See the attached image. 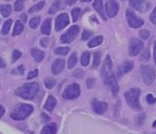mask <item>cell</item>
<instances>
[{
	"mask_svg": "<svg viewBox=\"0 0 156 134\" xmlns=\"http://www.w3.org/2000/svg\"><path fill=\"white\" fill-rule=\"evenodd\" d=\"M39 86L36 82H30L23 85L15 91L16 96L25 100H32L38 95Z\"/></svg>",
	"mask_w": 156,
	"mask_h": 134,
	"instance_id": "cell-1",
	"label": "cell"
},
{
	"mask_svg": "<svg viewBox=\"0 0 156 134\" xmlns=\"http://www.w3.org/2000/svg\"><path fill=\"white\" fill-rule=\"evenodd\" d=\"M34 111V106L27 103H20L11 112L10 117L15 121H21L28 117Z\"/></svg>",
	"mask_w": 156,
	"mask_h": 134,
	"instance_id": "cell-2",
	"label": "cell"
},
{
	"mask_svg": "<svg viewBox=\"0 0 156 134\" xmlns=\"http://www.w3.org/2000/svg\"><path fill=\"white\" fill-rule=\"evenodd\" d=\"M140 90L139 88H131L128 91L124 93V97L127 102V104L129 106L131 109H133L134 111L140 112L142 110V106H140L139 98L140 96Z\"/></svg>",
	"mask_w": 156,
	"mask_h": 134,
	"instance_id": "cell-3",
	"label": "cell"
},
{
	"mask_svg": "<svg viewBox=\"0 0 156 134\" xmlns=\"http://www.w3.org/2000/svg\"><path fill=\"white\" fill-rule=\"evenodd\" d=\"M140 75L143 79L144 83L148 86L153 83L155 79V70L150 65H144L140 67Z\"/></svg>",
	"mask_w": 156,
	"mask_h": 134,
	"instance_id": "cell-4",
	"label": "cell"
},
{
	"mask_svg": "<svg viewBox=\"0 0 156 134\" xmlns=\"http://www.w3.org/2000/svg\"><path fill=\"white\" fill-rule=\"evenodd\" d=\"M80 95V86L79 84L73 83L68 86L63 92V98L65 100H74Z\"/></svg>",
	"mask_w": 156,
	"mask_h": 134,
	"instance_id": "cell-5",
	"label": "cell"
},
{
	"mask_svg": "<svg viewBox=\"0 0 156 134\" xmlns=\"http://www.w3.org/2000/svg\"><path fill=\"white\" fill-rule=\"evenodd\" d=\"M79 32H80V27L79 26H71L67 30V32L60 37V43L61 44H69L76 39Z\"/></svg>",
	"mask_w": 156,
	"mask_h": 134,
	"instance_id": "cell-6",
	"label": "cell"
},
{
	"mask_svg": "<svg viewBox=\"0 0 156 134\" xmlns=\"http://www.w3.org/2000/svg\"><path fill=\"white\" fill-rule=\"evenodd\" d=\"M144 49V43L137 38H132L129 46V54L130 56H136Z\"/></svg>",
	"mask_w": 156,
	"mask_h": 134,
	"instance_id": "cell-7",
	"label": "cell"
},
{
	"mask_svg": "<svg viewBox=\"0 0 156 134\" xmlns=\"http://www.w3.org/2000/svg\"><path fill=\"white\" fill-rule=\"evenodd\" d=\"M126 18H127L129 25L133 29H138V28H140L141 26L144 25V22L143 19L138 18L132 10L128 9L126 11Z\"/></svg>",
	"mask_w": 156,
	"mask_h": 134,
	"instance_id": "cell-8",
	"label": "cell"
},
{
	"mask_svg": "<svg viewBox=\"0 0 156 134\" xmlns=\"http://www.w3.org/2000/svg\"><path fill=\"white\" fill-rule=\"evenodd\" d=\"M104 83H105V85L109 86L111 88V91L113 96H116L118 95L119 88V84L117 82V79H116L115 75L109 74L107 76H105Z\"/></svg>",
	"mask_w": 156,
	"mask_h": 134,
	"instance_id": "cell-9",
	"label": "cell"
},
{
	"mask_svg": "<svg viewBox=\"0 0 156 134\" xmlns=\"http://www.w3.org/2000/svg\"><path fill=\"white\" fill-rule=\"evenodd\" d=\"M69 18L67 13H60L55 20V30L60 31L69 24Z\"/></svg>",
	"mask_w": 156,
	"mask_h": 134,
	"instance_id": "cell-10",
	"label": "cell"
},
{
	"mask_svg": "<svg viewBox=\"0 0 156 134\" xmlns=\"http://www.w3.org/2000/svg\"><path fill=\"white\" fill-rule=\"evenodd\" d=\"M105 11L108 18H115L119 12V4L115 0H109L105 4Z\"/></svg>",
	"mask_w": 156,
	"mask_h": 134,
	"instance_id": "cell-11",
	"label": "cell"
},
{
	"mask_svg": "<svg viewBox=\"0 0 156 134\" xmlns=\"http://www.w3.org/2000/svg\"><path fill=\"white\" fill-rule=\"evenodd\" d=\"M91 106L94 112L99 115L105 114L108 108V106L106 102H103V101H98V100H93Z\"/></svg>",
	"mask_w": 156,
	"mask_h": 134,
	"instance_id": "cell-12",
	"label": "cell"
},
{
	"mask_svg": "<svg viewBox=\"0 0 156 134\" xmlns=\"http://www.w3.org/2000/svg\"><path fill=\"white\" fill-rule=\"evenodd\" d=\"M130 5L139 12H145L149 9V6L145 0H130Z\"/></svg>",
	"mask_w": 156,
	"mask_h": 134,
	"instance_id": "cell-13",
	"label": "cell"
},
{
	"mask_svg": "<svg viewBox=\"0 0 156 134\" xmlns=\"http://www.w3.org/2000/svg\"><path fill=\"white\" fill-rule=\"evenodd\" d=\"M64 65H65V61L63 59H57L53 62L51 67V70L53 75L57 76L58 74L62 72V70H64Z\"/></svg>",
	"mask_w": 156,
	"mask_h": 134,
	"instance_id": "cell-14",
	"label": "cell"
},
{
	"mask_svg": "<svg viewBox=\"0 0 156 134\" xmlns=\"http://www.w3.org/2000/svg\"><path fill=\"white\" fill-rule=\"evenodd\" d=\"M112 66H113V65H112V60L110 56L108 54L106 56V58H105V63L103 65L102 69H101V75H102V76L105 77L110 74L112 70Z\"/></svg>",
	"mask_w": 156,
	"mask_h": 134,
	"instance_id": "cell-15",
	"label": "cell"
},
{
	"mask_svg": "<svg viewBox=\"0 0 156 134\" xmlns=\"http://www.w3.org/2000/svg\"><path fill=\"white\" fill-rule=\"evenodd\" d=\"M134 68V62L130 61H125L124 63H123L121 66L119 68L118 70V74L119 76H124L125 74L129 73V71L133 70Z\"/></svg>",
	"mask_w": 156,
	"mask_h": 134,
	"instance_id": "cell-16",
	"label": "cell"
},
{
	"mask_svg": "<svg viewBox=\"0 0 156 134\" xmlns=\"http://www.w3.org/2000/svg\"><path fill=\"white\" fill-rule=\"evenodd\" d=\"M93 7H94V9L96 10V12L99 13L100 17L104 20L107 19L105 14V11H104V5H103L102 0H95L94 2V3H93Z\"/></svg>",
	"mask_w": 156,
	"mask_h": 134,
	"instance_id": "cell-17",
	"label": "cell"
},
{
	"mask_svg": "<svg viewBox=\"0 0 156 134\" xmlns=\"http://www.w3.org/2000/svg\"><path fill=\"white\" fill-rule=\"evenodd\" d=\"M52 28V19L50 18H48L44 20L41 26V33L43 35H49L51 33Z\"/></svg>",
	"mask_w": 156,
	"mask_h": 134,
	"instance_id": "cell-18",
	"label": "cell"
},
{
	"mask_svg": "<svg viewBox=\"0 0 156 134\" xmlns=\"http://www.w3.org/2000/svg\"><path fill=\"white\" fill-rule=\"evenodd\" d=\"M57 105V101L54 98L53 96H48L47 100H46V103L44 105V109L47 110L48 112H52L54 111V107Z\"/></svg>",
	"mask_w": 156,
	"mask_h": 134,
	"instance_id": "cell-19",
	"label": "cell"
},
{
	"mask_svg": "<svg viewBox=\"0 0 156 134\" xmlns=\"http://www.w3.org/2000/svg\"><path fill=\"white\" fill-rule=\"evenodd\" d=\"M31 54L36 62H41L44 59V52L37 48H33L31 50Z\"/></svg>",
	"mask_w": 156,
	"mask_h": 134,
	"instance_id": "cell-20",
	"label": "cell"
},
{
	"mask_svg": "<svg viewBox=\"0 0 156 134\" xmlns=\"http://www.w3.org/2000/svg\"><path fill=\"white\" fill-rule=\"evenodd\" d=\"M58 128L57 124L54 123V122H52V123H49V124L46 125L44 128L42 129L41 133L42 134H54L57 132Z\"/></svg>",
	"mask_w": 156,
	"mask_h": 134,
	"instance_id": "cell-21",
	"label": "cell"
},
{
	"mask_svg": "<svg viewBox=\"0 0 156 134\" xmlns=\"http://www.w3.org/2000/svg\"><path fill=\"white\" fill-rule=\"evenodd\" d=\"M103 41H104V37H103L102 35H98V36H96L94 39H92L88 43V46H89V48H94L96 46H99V45H101Z\"/></svg>",
	"mask_w": 156,
	"mask_h": 134,
	"instance_id": "cell-22",
	"label": "cell"
},
{
	"mask_svg": "<svg viewBox=\"0 0 156 134\" xmlns=\"http://www.w3.org/2000/svg\"><path fill=\"white\" fill-rule=\"evenodd\" d=\"M12 12V7L10 4H0V13L4 18H8Z\"/></svg>",
	"mask_w": 156,
	"mask_h": 134,
	"instance_id": "cell-23",
	"label": "cell"
},
{
	"mask_svg": "<svg viewBox=\"0 0 156 134\" xmlns=\"http://www.w3.org/2000/svg\"><path fill=\"white\" fill-rule=\"evenodd\" d=\"M101 52L100 51H96L94 53V58H93V68L95 69L99 66L101 61Z\"/></svg>",
	"mask_w": 156,
	"mask_h": 134,
	"instance_id": "cell-24",
	"label": "cell"
},
{
	"mask_svg": "<svg viewBox=\"0 0 156 134\" xmlns=\"http://www.w3.org/2000/svg\"><path fill=\"white\" fill-rule=\"evenodd\" d=\"M12 24H13V20L12 19H8L6 20L4 24H3V28H2V34L3 35H8L10 31V28H11V26H12Z\"/></svg>",
	"mask_w": 156,
	"mask_h": 134,
	"instance_id": "cell-25",
	"label": "cell"
},
{
	"mask_svg": "<svg viewBox=\"0 0 156 134\" xmlns=\"http://www.w3.org/2000/svg\"><path fill=\"white\" fill-rule=\"evenodd\" d=\"M60 8L61 0H57V1H55V2L52 4L51 8L48 10V13H49V14H54V13H56L58 10L60 9Z\"/></svg>",
	"mask_w": 156,
	"mask_h": 134,
	"instance_id": "cell-26",
	"label": "cell"
},
{
	"mask_svg": "<svg viewBox=\"0 0 156 134\" xmlns=\"http://www.w3.org/2000/svg\"><path fill=\"white\" fill-rule=\"evenodd\" d=\"M23 24L21 23V21L18 20L15 23V25H14V28H13V35L15 36V35H20L23 32Z\"/></svg>",
	"mask_w": 156,
	"mask_h": 134,
	"instance_id": "cell-27",
	"label": "cell"
},
{
	"mask_svg": "<svg viewBox=\"0 0 156 134\" xmlns=\"http://www.w3.org/2000/svg\"><path fill=\"white\" fill-rule=\"evenodd\" d=\"M90 61V53L89 51L83 52L82 56H81V65L83 66H88Z\"/></svg>",
	"mask_w": 156,
	"mask_h": 134,
	"instance_id": "cell-28",
	"label": "cell"
},
{
	"mask_svg": "<svg viewBox=\"0 0 156 134\" xmlns=\"http://www.w3.org/2000/svg\"><path fill=\"white\" fill-rule=\"evenodd\" d=\"M77 62H78L77 54L75 53H73V54L70 55L69 59V62H68L69 69H73V68H74V66L77 65Z\"/></svg>",
	"mask_w": 156,
	"mask_h": 134,
	"instance_id": "cell-29",
	"label": "cell"
},
{
	"mask_svg": "<svg viewBox=\"0 0 156 134\" xmlns=\"http://www.w3.org/2000/svg\"><path fill=\"white\" fill-rule=\"evenodd\" d=\"M45 5V2L44 1H41V2H39L37 4H35L33 7H31L30 9H29V13H35V12H38V11H40L41 9H43V8L44 7Z\"/></svg>",
	"mask_w": 156,
	"mask_h": 134,
	"instance_id": "cell-30",
	"label": "cell"
},
{
	"mask_svg": "<svg viewBox=\"0 0 156 134\" xmlns=\"http://www.w3.org/2000/svg\"><path fill=\"white\" fill-rule=\"evenodd\" d=\"M56 83H57L56 80L54 78H52V77H48L44 80V86L47 89H53L56 85Z\"/></svg>",
	"mask_w": 156,
	"mask_h": 134,
	"instance_id": "cell-31",
	"label": "cell"
},
{
	"mask_svg": "<svg viewBox=\"0 0 156 134\" xmlns=\"http://www.w3.org/2000/svg\"><path fill=\"white\" fill-rule=\"evenodd\" d=\"M40 24V17L35 16L33 17L29 21V27L33 29H35L38 28V24Z\"/></svg>",
	"mask_w": 156,
	"mask_h": 134,
	"instance_id": "cell-32",
	"label": "cell"
},
{
	"mask_svg": "<svg viewBox=\"0 0 156 134\" xmlns=\"http://www.w3.org/2000/svg\"><path fill=\"white\" fill-rule=\"evenodd\" d=\"M69 47H58V48L55 49V50H54L55 54L62 55V56H64V55L68 54H69Z\"/></svg>",
	"mask_w": 156,
	"mask_h": 134,
	"instance_id": "cell-33",
	"label": "cell"
},
{
	"mask_svg": "<svg viewBox=\"0 0 156 134\" xmlns=\"http://www.w3.org/2000/svg\"><path fill=\"white\" fill-rule=\"evenodd\" d=\"M80 14H81V9L80 8H74L71 11V15H72V19H73V22H76L77 20L80 18Z\"/></svg>",
	"mask_w": 156,
	"mask_h": 134,
	"instance_id": "cell-34",
	"label": "cell"
},
{
	"mask_svg": "<svg viewBox=\"0 0 156 134\" xmlns=\"http://www.w3.org/2000/svg\"><path fill=\"white\" fill-rule=\"evenodd\" d=\"M24 73V67L23 65H19L16 68H14L12 71H11V74L12 75H18V76H22Z\"/></svg>",
	"mask_w": 156,
	"mask_h": 134,
	"instance_id": "cell-35",
	"label": "cell"
},
{
	"mask_svg": "<svg viewBox=\"0 0 156 134\" xmlns=\"http://www.w3.org/2000/svg\"><path fill=\"white\" fill-rule=\"evenodd\" d=\"M24 9V3L23 0H17L14 3V10L17 12H20Z\"/></svg>",
	"mask_w": 156,
	"mask_h": 134,
	"instance_id": "cell-36",
	"label": "cell"
},
{
	"mask_svg": "<svg viewBox=\"0 0 156 134\" xmlns=\"http://www.w3.org/2000/svg\"><path fill=\"white\" fill-rule=\"evenodd\" d=\"M21 56H22V53H21L20 51L18 50H13V54H12V62L14 63V62L16 61H18Z\"/></svg>",
	"mask_w": 156,
	"mask_h": 134,
	"instance_id": "cell-37",
	"label": "cell"
},
{
	"mask_svg": "<svg viewBox=\"0 0 156 134\" xmlns=\"http://www.w3.org/2000/svg\"><path fill=\"white\" fill-rule=\"evenodd\" d=\"M150 33L149 30L147 29H141L140 31V38L143 39H147L150 37Z\"/></svg>",
	"mask_w": 156,
	"mask_h": 134,
	"instance_id": "cell-38",
	"label": "cell"
},
{
	"mask_svg": "<svg viewBox=\"0 0 156 134\" xmlns=\"http://www.w3.org/2000/svg\"><path fill=\"white\" fill-rule=\"evenodd\" d=\"M144 119H145V114L144 113L139 114L137 116V118H136V121H137L138 126H142L144 121Z\"/></svg>",
	"mask_w": 156,
	"mask_h": 134,
	"instance_id": "cell-39",
	"label": "cell"
},
{
	"mask_svg": "<svg viewBox=\"0 0 156 134\" xmlns=\"http://www.w3.org/2000/svg\"><path fill=\"white\" fill-rule=\"evenodd\" d=\"M93 33L91 31H89L88 29H84L82 34V39L83 40H88L91 36H92Z\"/></svg>",
	"mask_w": 156,
	"mask_h": 134,
	"instance_id": "cell-40",
	"label": "cell"
},
{
	"mask_svg": "<svg viewBox=\"0 0 156 134\" xmlns=\"http://www.w3.org/2000/svg\"><path fill=\"white\" fill-rule=\"evenodd\" d=\"M146 101L149 104H154L156 103V97H154L152 94H148L146 96Z\"/></svg>",
	"mask_w": 156,
	"mask_h": 134,
	"instance_id": "cell-41",
	"label": "cell"
},
{
	"mask_svg": "<svg viewBox=\"0 0 156 134\" xmlns=\"http://www.w3.org/2000/svg\"><path fill=\"white\" fill-rule=\"evenodd\" d=\"M38 70H34L29 72V75H28V76H27V78H28V80H31V79H34V78H35V77L38 76Z\"/></svg>",
	"mask_w": 156,
	"mask_h": 134,
	"instance_id": "cell-42",
	"label": "cell"
},
{
	"mask_svg": "<svg viewBox=\"0 0 156 134\" xmlns=\"http://www.w3.org/2000/svg\"><path fill=\"white\" fill-rule=\"evenodd\" d=\"M94 83H95L94 79H93V78H89V79H87L86 85H87V87H88L89 89H91V88H93V87H94Z\"/></svg>",
	"mask_w": 156,
	"mask_h": 134,
	"instance_id": "cell-43",
	"label": "cell"
},
{
	"mask_svg": "<svg viewBox=\"0 0 156 134\" xmlns=\"http://www.w3.org/2000/svg\"><path fill=\"white\" fill-rule=\"evenodd\" d=\"M150 19L152 24H156V7L154 8V9L153 10V12L151 13V14H150Z\"/></svg>",
	"mask_w": 156,
	"mask_h": 134,
	"instance_id": "cell-44",
	"label": "cell"
},
{
	"mask_svg": "<svg viewBox=\"0 0 156 134\" xmlns=\"http://www.w3.org/2000/svg\"><path fill=\"white\" fill-rule=\"evenodd\" d=\"M83 75H84V73L80 69H78L76 71L73 72V76L76 77V78H82L83 76Z\"/></svg>",
	"mask_w": 156,
	"mask_h": 134,
	"instance_id": "cell-45",
	"label": "cell"
},
{
	"mask_svg": "<svg viewBox=\"0 0 156 134\" xmlns=\"http://www.w3.org/2000/svg\"><path fill=\"white\" fill-rule=\"evenodd\" d=\"M48 44V39L47 38H43L41 39L40 40V45L43 46V47H47Z\"/></svg>",
	"mask_w": 156,
	"mask_h": 134,
	"instance_id": "cell-46",
	"label": "cell"
},
{
	"mask_svg": "<svg viewBox=\"0 0 156 134\" xmlns=\"http://www.w3.org/2000/svg\"><path fill=\"white\" fill-rule=\"evenodd\" d=\"M41 118L42 121H44V122H47V121H49V117L47 114H45V113H42Z\"/></svg>",
	"mask_w": 156,
	"mask_h": 134,
	"instance_id": "cell-47",
	"label": "cell"
},
{
	"mask_svg": "<svg viewBox=\"0 0 156 134\" xmlns=\"http://www.w3.org/2000/svg\"><path fill=\"white\" fill-rule=\"evenodd\" d=\"M143 58L144 59V61H149V59H150V52H149V50H146L144 53Z\"/></svg>",
	"mask_w": 156,
	"mask_h": 134,
	"instance_id": "cell-48",
	"label": "cell"
},
{
	"mask_svg": "<svg viewBox=\"0 0 156 134\" xmlns=\"http://www.w3.org/2000/svg\"><path fill=\"white\" fill-rule=\"evenodd\" d=\"M6 62L3 58H0V68H5L6 67Z\"/></svg>",
	"mask_w": 156,
	"mask_h": 134,
	"instance_id": "cell-49",
	"label": "cell"
},
{
	"mask_svg": "<svg viewBox=\"0 0 156 134\" xmlns=\"http://www.w3.org/2000/svg\"><path fill=\"white\" fill-rule=\"evenodd\" d=\"M78 0H65V3L66 4H68V5H73V4H74V3H76Z\"/></svg>",
	"mask_w": 156,
	"mask_h": 134,
	"instance_id": "cell-50",
	"label": "cell"
},
{
	"mask_svg": "<svg viewBox=\"0 0 156 134\" xmlns=\"http://www.w3.org/2000/svg\"><path fill=\"white\" fill-rule=\"evenodd\" d=\"M4 113H5V109L3 106L0 105V117H2L4 115Z\"/></svg>",
	"mask_w": 156,
	"mask_h": 134,
	"instance_id": "cell-51",
	"label": "cell"
},
{
	"mask_svg": "<svg viewBox=\"0 0 156 134\" xmlns=\"http://www.w3.org/2000/svg\"><path fill=\"white\" fill-rule=\"evenodd\" d=\"M154 60L156 65V41L154 42Z\"/></svg>",
	"mask_w": 156,
	"mask_h": 134,
	"instance_id": "cell-52",
	"label": "cell"
},
{
	"mask_svg": "<svg viewBox=\"0 0 156 134\" xmlns=\"http://www.w3.org/2000/svg\"><path fill=\"white\" fill-rule=\"evenodd\" d=\"M21 18H22L23 19V22L25 23L26 21H27V16H26L25 13H23L22 15H21Z\"/></svg>",
	"mask_w": 156,
	"mask_h": 134,
	"instance_id": "cell-53",
	"label": "cell"
},
{
	"mask_svg": "<svg viewBox=\"0 0 156 134\" xmlns=\"http://www.w3.org/2000/svg\"><path fill=\"white\" fill-rule=\"evenodd\" d=\"M92 0H82V2H84V3H90Z\"/></svg>",
	"mask_w": 156,
	"mask_h": 134,
	"instance_id": "cell-54",
	"label": "cell"
},
{
	"mask_svg": "<svg viewBox=\"0 0 156 134\" xmlns=\"http://www.w3.org/2000/svg\"><path fill=\"white\" fill-rule=\"evenodd\" d=\"M153 127H154V128H155V127H156V120H155V121H154Z\"/></svg>",
	"mask_w": 156,
	"mask_h": 134,
	"instance_id": "cell-55",
	"label": "cell"
},
{
	"mask_svg": "<svg viewBox=\"0 0 156 134\" xmlns=\"http://www.w3.org/2000/svg\"><path fill=\"white\" fill-rule=\"evenodd\" d=\"M34 1H35V0H34Z\"/></svg>",
	"mask_w": 156,
	"mask_h": 134,
	"instance_id": "cell-56",
	"label": "cell"
}]
</instances>
